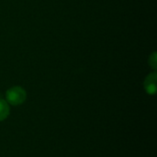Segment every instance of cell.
Listing matches in <instances>:
<instances>
[{
    "label": "cell",
    "instance_id": "6da1fadb",
    "mask_svg": "<svg viewBox=\"0 0 157 157\" xmlns=\"http://www.w3.org/2000/svg\"><path fill=\"white\" fill-rule=\"evenodd\" d=\"M26 99V92L19 86H15L7 90L6 100L11 105H19Z\"/></svg>",
    "mask_w": 157,
    "mask_h": 157
},
{
    "label": "cell",
    "instance_id": "7a4b0ae2",
    "mask_svg": "<svg viewBox=\"0 0 157 157\" xmlns=\"http://www.w3.org/2000/svg\"><path fill=\"white\" fill-rule=\"evenodd\" d=\"M144 87L149 94H155L156 90V74H150L144 82Z\"/></svg>",
    "mask_w": 157,
    "mask_h": 157
},
{
    "label": "cell",
    "instance_id": "3957f363",
    "mask_svg": "<svg viewBox=\"0 0 157 157\" xmlns=\"http://www.w3.org/2000/svg\"><path fill=\"white\" fill-rule=\"evenodd\" d=\"M8 113H9V107L7 103L5 100L0 99V121L5 120L7 117Z\"/></svg>",
    "mask_w": 157,
    "mask_h": 157
},
{
    "label": "cell",
    "instance_id": "277c9868",
    "mask_svg": "<svg viewBox=\"0 0 157 157\" xmlns=\"http://www.w3.org/2000/svg\"><path fill=\"white\" fill-rule=\"evenodd\" d=\"M150 64L153 68L156 67V56L155 53H153V55L150 57Z\"/></svg>",
    "mask_w": 157,
    "mask_h": 157
}]
</instances>
